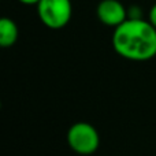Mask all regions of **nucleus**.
I'll return each instance as SVG.
<instances>
[{"instance_id":"7ed1b4c3","label":"nucleus","mask_w":156,"mask_h":156,"mask_svg":"<svg viewBox=\"0 0 156 156\" xmlns=\"http://www.w3.org/2000/svg\"><path fill=\"white\" fill-rule=\"evenodd\" d=\"M36 7L40 22L52 30L67 26L73 16L71 0H40Z\"/></svg>"},{"instance_id":"f03ea898","label":"nucleus","mask_w":156,"mask_h":156,"mask_svg":"<svg viewBox=\"0 0 156 156\" xmlns=\"http://www.w3.org/2000/svg\"><path fill=\"white\" fill-rule=\"evenodd\" d=\"M67 144L78 155H93L100 147V134L89 122H76L67 130Z\"/></svg>"},{"instance_id":"f257e3e1","label":"nucleus","mask_w":156,"mask_h":156,"mask_svg":"<svg viewBox=\"0 0 156 156\" xmlns=\"http://www.w3.org/2000/svg\"><path fill=\"white\" fill-rule=\"evenodd\" d=\"M114 51L132 62H147L156 56V27L148 19H126L114 29Z\"/></svg>"},{"instance_id":"0eeeda50","label":"nucleus","mask_w":156,"mask_h":156,"mask_svg":"<svg viewBox=\"0 0 156 156\" xmlns=\"http://www.w3.org/2000/svg\"><path fill=\"white\" fill-rule=\"evenodd\" d=\"M147 19L156 27V3L154 5H151V8H149V11H148V18Z\"/></svg>"},{"instance_id":"6e6552de","label":"nucleus","mask_w":156,"mask_h":156,"mask_svg":"<svg viewBox=\"0 0 156 156\" xmlns=\"http://www.w3.org/2000/svg\"><path fill=\"white\" fill-rule=\"evenodd\" d=\"M18 2L25 5H37L40 3V0H18Z\"/></svg>"},{"instance_id":"423d86ee","label":"nucleus","mask_w":156,"mask_h":156,"mask_svg":"<svg viewBox=\"0 0 156 156\" xmlns=\"http://www.w3.org/2000/svg\"><path fill=\"white\" fill-rule=\"evenodd\" d=\"M143 11L141 7H138L137 4H133L127 8V19H143Z\"/></svg>"},{"instance_id":"20e7f679","label":"nucleus","mask_w":156,"mask_h":156,"mask_svg":"<svg viewBox=\"0 0 156 156\" xmlns=\"http://www.w3.org/2000/svg\"><path fill=\"white\" fill-rule=\"evenodd\" d=\"M96 15L103 25L115 29L127 19V8L119 0H101L96 7Z\"/></svg>"},{"instance_id":"39448f33","label":"nucleus","mask_w":156,"mask_h":156,"mask_svg":"<svg viewBox=\"0 0 156 156\" xmlns=\"http://www.w3.org/2000/svg\"><path fill=\"white\" fill-rule=\"evenodd\" d=\"M19 29L15 21L8 16L0 19V45L3 48H10L18 41Z\"/></svg>"}]
</instances>
